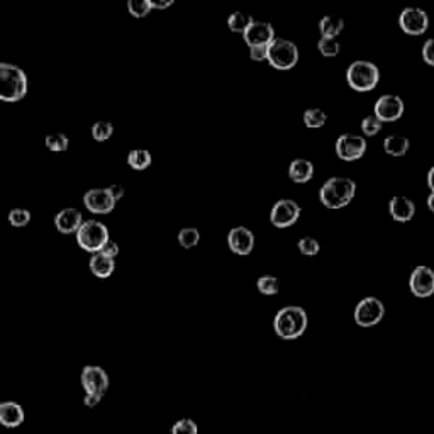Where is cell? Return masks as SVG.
Returning <instances> with one entry per match:
<instances>
[{"instance_id": "obj_1", "label": "cell", "mask_w": 434, "mask_h": 434, "mask_svg": "<svg viewBox=\"0 0 434 434\" xmlns=\"http://www.w3.org/2000/svg\"><path fill=\"white\" fill-rule=\"evenodd\" d=\"M29 80L24 70L12 63L0 61V101L19 102L27 95Z\"/></svg>"}, {"instance_id": "obj_2", "label": "cell", "mask_w": 434, "mask_h": 434, "mask_svg": "<svg viewBox=\"0 0 434 434\" xmlns=\"http://www.w3.org/2000/svg\"><path fill=\"white\" fill-rule=\"evenodd\" d=\"M307 324H309L307 312L298 306L282 307L273 319L275 334L287 341L301 338L306 333Z\"/></svg>"}, {"instance_id": "obj_3", "label": "cell", "mask_w": 434, "mask_h": 434, "mask_svg": "<svg viewBox=\"0 0 434 434\" xmlns=\"http://www.w3.org/2000/svg\"><path fill=\"white\" fill-rule=\"evenodd\" d=\"M356 193V183L346 176H333L326 180L319 190L321 203L328 209H343L353 201Z\"/></svg>"}, {"instance_id": "obj_4", "label": "cell", "mask_w": 434, "mask_h": 434, "mask_svg": "<svg viewBox=\"0 0 434 434\" xmlns=\"http://www.w3.org/2000/svg\"><path fill=\"white\" fill-rule=\"evenodd\" d=\"M380 71L375 63L358 60L353 61L346 70V81L356 92H370L378 85Z\"/></svg>"}, {"instance_id": "obj_5", "label": "cell", "mask_w": 434, "mask_h": 434, "mask_svg": "<svg viewBox=\"0 0 434 434\" xmlns=\"http://www.w3.org/2000/svg\"><path fill=\"white\" fill-rule=\"evenodd\" d=\"M266 61H268L275 70L280 71L292 70L298 61V48L292 43V41L283 38H275L268 44Z\"/></svg>"}, {"instance_id": "obj_6", "label": "cell", "mask_w": 434, "mask_h": 434, "mask_svg": "<svg viewBox=\"0 0 434 434\" xmlns=\"http://www.w3.org/2000/svg\"><path fill=\"white\" fill-rule=\"evenodd\" d=\"M108 229L101 221H84L80 229L76 231V243L81 250L89 253H99L104 244L108 241Z\"/></svg>"}, {"instance_id": "obj_7", "label": "cell", "mask_w": 434, "mask_h": 434, "mask_svg": "<svg viewBox=\"0 0 434 434\" xmlns=\"http://www.w3.org/2000/svg\"><path fill=\"white\" fill-rule=\"evenodd\" d=\"M385 316V306L377 297H365L356 304L353 318L360 328H373Z\"/></svg>"}, {"instance_id": "obj_8", "label": "cell", "mask_w": 434, "mask_h": 434, "mask_svg": "<svg viewBox=\"0 0 434 434\" xmlns=\"http://www.w3.org/2000/svg\"><path fill=\"white\" fill-rule=\"evenodd\" d=\"M298 217H301V206L292 198H280L270 211L271 224L278 229L291 228L297 223Z\"/></svg>"}, {"instance_id": "obj_9", "label": "cell", "mask_w": 434, "mask_h": 434, "mask_svg": "<svg viewBox=\"0 0 434 434\" xmlns=\"http://www.w3.org/2000/svg\"><path fill=\"white\" fill-rule=\"evenodd\" d=\"M80 382L85 393L104 397L108 390V383H111V380H108L106 370L101 368V366L87 365L84 370H81Z\"/></svg>"}, {"instance_id": "obj_10", "label": "cell", "mask_w": 434, "mask_h": 434, "mask_svg": "<svg viewBox=\"0 0 434 434\" xmlns=\"http://www.w3.org/2000/svg\"><path fill=\"white\" fill-rule=\"evenodd\" d=\"M399 26L405 34L420 36L428 31L429 17L419 7H405L399 16Z\"/></svg>"}, {"instance_id": "obj_11", "label": "cell", "mask_w": 434, "mask_h": 434, "mask_svg": "<svg viewBox=\"0 0 434 434\" xmlns=\"http://www.w3.org/2000/svg\"><path fill=\"white\" fill-rule=\"evenodd\" d=\"M366 153V141L363 136L341 134L336 141V155L343 161H356Z\"/></svg>"}, {"instance_id": "obj_12", "label": "cell", "mask_w": 434, "mask_h": 434, "mask_svg": "<svg viewBox=\"0 0 434 434\" xmlns=\"http://www.w3.org/2000/svg\"><path fill=\"white\" fill-rule=\"evenodd\" d=\"M404 111L405 106L400 97H397V95H382L375 104L373 116L383 124V122L399 121L404 116Z\"/></svg>"}, {"instance_id": "obj_13", "label": "cell", "mask_w": 434, "mask_h": 434, "mask_svg": "<svg viewBox=\"0 0 434 434\" xmlns=\"http://www.w3.org/2000/svg\"><path fill=\"white\" fill-rule=\"evenodd\" d=\"M409 288L415 297L428 298L434 293V270L429 266H415L410 273Z\"/></svg>"}, {"instance_id": "obj_14", "label": "cell", "mask_w": 434, "mask_h": 434, "mask_svg": "<svg viewBox=\"0 0 434 434\" xmlns=\"http://www.w3.org/2000/svg\"><path fill=\"white\" fill-rule=\"evenodd\" d=\"M84 203L92 214H108L116 207V201L107 188H90L84 196Z\"/></svg>"}, {"instance_id": "obj_15", "label": "cell", "mask_w": 434, "mask_h": 434, "mask_svg": "<svg viewBox=\"0 0 434 434\" xmlns=\"http://www.w3.org/2000/svg\"><path fill=\"white\" fill-rule=\"evenodd\" d=\"M228 244L233 253H236L239 256H246L255 248V234L244 226H238V228L229 231Z\"/></svg>"}, {"instance_id": "obj_16", "label": "cell", "mask_w": 434, "mask_h": 434, "mask_svg": "<svg viewBox=\"0 0 434 434\" xmlns=\"http://www.w3.org/2000/svg\"><path fill=\"white\" fill-rule=\"evenodd\" d=\"M244 41L250 48L253 46H268L271 41L275 39V29L270 22L255 21L248 27L246 33L243 34Z\"/></svg>"}, {"instance_id": "obj_17", "label": "cell", "mask_w": 434, "mask_h": 434, "mask_svg": "<svg viewBox=\"0 0 434 434\" xmlns=\"http://www.w3.org/2000/svg\"><path fill=\"white\" fill-rule=\"evenodd\" d=\"M81 224H84V216L75 207H66L54 216V228L61 234H76Z\"/></svg>"}, {"instance_id": "obj_18", "label": "cell", "mask_w": 434, "mask_h": 434, "mask_svg": "<svg viewBox=\"0 0 434 434\" xmlns=\"http://www.w3.org/2000/svg\"><path fill=\"white\" fill-rule=\"evenodd\" d=\"M388 212H390L392 219L397 221V223H409L415 214V206L409 197L397 196L388 203Z\"/></svg>"}, {"instance_id": "obj_19", "label": "cell", "mask_w": 434, "mask_h": 434, "mask_svg": "<svg viewBox=\"0 0 434 434\" xmlns=\"http://www.w3.org/2000/svg\"><path fill=\"white\" fill-rule=\"evenodd\" d=\"M24 423V409L17 402H2L0 404V424L4 428L14 429Z\"/></svg>"}, {"instance_id": "obj_20", "label": "cell", "mask_w": 434, "mask_h": 434, "mask_svg": "<svg viewBox=\"0 0 434 434\" xmlns=\"http://www.w3.org/2000/svg\"><path fill=\"white\" fill-rule=\"evenodd\" d=\"M90 271L95 275L97 278H108L116 270V261L114 258H108L102 253H95L90 258Z\"/></svg>"}, {"instance_id": "obj_21", "label": "cell", "mask_w": 434, "mask_h": 434, "mask_svg": "<svg viewBox=\"0 0 434 434\" xmlns=\"http://www.w3.org/2000/svg\"><path fill=\"white\" fill-rule=\"evenodd\" d=\"M312 175H314V165L309 160H304V158H297L288 166V176L296 183L309 182Z\"/></svg>"}, {"instance_id": "obj_22", "label": "cell", "mask_w": 434, "mask_h": 434, "mask_svg": "<svg viewBox=\"0 0 434 434\" xmlns=\"http://www.w3.org/2000/svg\"><path fill=\"white\" fill-rule=\"evenodd\" d=\"M343 27H345V21L341 17L336 16H326L319 21V31L321 38H331L336 39L339 34L343 33Z\"/></svg>"}, {"instance_id": "obj_23", "label": "cell", "mask_w": 434, "mask_h": 434, "mask_svg": "<svg viewBox=\"0 0 434 434\" xmlns=\"http://www.w3.org/2000/svg\"><path fill=\"white\" fill-rule=\"evenodd\" d=\"M409 139L405 138V136H399V134H392L387 136L385 141H383V149H385L387 155L390 156H404L407 151H409Z\"/></svg>"}, {"instance_id": "obj_24", "label": "cell", "mask_w": 434, "mask_h": 434, "mask_svg": "<svg viewBox=\"0 0 434 434\" xmlns=\"http://www.w3.org/2000/svg\"><path fill=\"white\" fill-rule=\"evenodd\" d=\"M151 153L148 149H133V151L128 155V165L133 170L143 171L146 170L149 165H151Z\"/></svg>"}, {"instance_id": "obj_25", "label": "cell", "mask_w": 434, "mask_h": 434, "mask_svg": "<svg viewBox=\"0 0 434 434\" xmlns=\"http://www.w3.org/2000/svg\"><path fill=\"white\" fill-rule=\"evenodd\" d=\"M255 19L250 16V14H244V12H234L231 14L229 19H228V27L233 33H246V29L250 27Z\"/></svg>"}, {"instance_id": "obj_26", "label": "cell", "mask_w": 434, "mask_h": 434, "mask_svg": "<svg viewBox=\"0 0 434 434\" xmlns=\"http://www.w3.org/2000/svg\"><path fill=\"white\" fill-rule=\"evenodd\" d=\"M112 134H114V124H112V122L97 121L92 126V138L95 141H107V139H111Z\"/></svg>"}, {"instance_id": "obj_27", "label": "cell", "mask_w": 434, "mask_h": 434, "mask_svg": "<svg viewBox=\"0 0 434 434\" xmlns=\"http://www.w3.org/2000/svg\"><path fill=\"white\" fill-rule=\"evenodd\" d=\"M326 122H328V116L321 108H309L304 112V124L309 129L323 128Z\"/></svg>"}, {"instance_id": "obj_28", "label": "cell", "mask_w": 434, "mask_h": 434, "mask_svg": "<svg viewBox=\"0 0 434 434\" xmlns=\"http://www.w3.org/2000/svg\"><path fill=\"white\" fill-rule=\"evenodd\" d=\"M198 241H201V233H198V229H196V228L180 229L178 243H180V246L185 248V250L196 248Z\"/></svg>"}, {"instance_id": "obj_29", "label": "cell", "mask_w": 434, "mask_h": 434, "mask_svg": "<svg viewBox=\"0 0 434 434\" xmlns=\"http://www.w3.org/2000/svg\"><path fill=\"white\" fill-rule=\"evenodd\" d=\"M68 146H70V139H68L66 134L63 133H54L46 136V148L53 153H61L66 151Z\"/></svg>"}, {"instance_id": "obj_30", "label": "cell", "mask_w": 434, "mask_h": 434, "mask_svg": "<svg viewBox=\"0 0 434 434\" xmlns=\"http://www.w3.org/2000/svg\"><path fill=\"white\" fill-rule=\"evenodd\" d=\"M256 287L260 293H263V296H275V293H278L280 288V282L277 277H271V275H263V277L258 278Z\"/></svg>"}, {"instance_id": "obj_31", "label": "cell", "mask_w": 434, "mask_h": 434, "mask_svg": "<svg viewBox=\"0 0 434 434\" xmlns=\"http://www.w3.org/2000/svg\"><path fill=\"white\" fill-rule=\"evenodd\" d=\"M128 11L133 17L143 19V17H146L151 12V4H149V0H129Z\"/></svg>"}, {"instance_id": "obj_32", "label": "cell", "mask_w": 434, "mask_h": 434, "mask_svg": "<svg viewBox=\"0 0 434 434\" xmlns=\"http://www.w3.org/2000/svg\"><path fill=\"white\" fill-rule=\"evenodd\" d=\"M318 49L324 58H334L339 54V49H341V46H339V43L336 39L321 38L318 43Z\"/></svg>"}, {"instance_id": "obj_33", "label": "cell", "mask_w": 434, "mask_h": 434, "mask_svg": "<svg viewBox=\"0 0 434 434\" xmlns=\"http://www.w3.org/2000/svg\"><path fill=\"white\" fill-rule=\"evenodd\" d=\"M7 219L14 228H24L31 223V212L27 209H12L9 212Z\"/></svg>"}, {"instance_id": "obj_34", "label": "cell", "mask_w": 434, "mask_h": 434, "mask_svg": "<svg viewBox=\"0 0 434 434\" xmlns=\"http://www.w3.org/2000/svg\"><path fill=\"white\" fill-rule=\"evenodd\" d=\"M297 246H298V251L306 256H316L321 251V244L318 239H314V238L298 239Z\"/></svg>"}, {"instance_id": "obj_35", "label": "cell", "mask_w": 434, "mask_h": 434, "mask_svg": "<svg viewBox=\"0 0 434 434\" xmlns=\"http://www.w3.org/2000/svg\"><path fill=\"white\" fill-rule=\"evenodd\" d=\"M171 434H198V426L192 419H180L171 428Z\"/></svg>"}, {"instance_id": "obj_36", "label": "cell", "mask_w": 434, "mask_h": 434, "mask_svg": "<svg viewBox=\"0 0 434 434\" xmlns=\"http://www.w3.org/2000/svg\"><path fill=\"white\" fill-rule=\"evenodd\" d=\"M382 122H380L377 117L373 114L366 116L363 121H361V131H363L365 136H377L380 131H382Z\"/></svg>"}, {"instance_id": "obj_37", "label": "cell", "mask_w": 434, "mask_h": 434, "mask_svg": "<svg viewBox=\"0 0 434 434\" xmlns=\"http://www.w3.org/2000/svg\"><path fill=\"white\" fill-rule=\"evenodd\" d=\"M423 60L428 63L429 66H434V38L428 39L423 46Z\"/></svg>"}, {"instance_id": "obj_38", "label": "cell", "mask_w": 434, "mask_h": 434, "mask_svg": "<svg viewBox=\"0 0 434 434\" xmlns=\"http://www.w3.org/2000/svg\"><path fill=\"white\" fill-rule=\"evenodd\" d=\"M99 253H102V255H106L108 258H116L117 255H119V244H117L116 241H112V239H108Z\"/></svg>"}, {"instance_id": "obj_39", "label": "cell", "mask_w": 434, "mask_h": 434, "mask_svg": "<svg viewBox=\"0 0 434 434\" xmlns=\"http://www.w3.org/2000/svg\"><path fill=\"white\" fill-rule=\"evenodd\" d=\"M266 53H268V46H253V48H250V58L253 61L266 60Z\"/></svg>"}, {"instance_id": "obj_40", "label": "cell", "mask_w": 434, "mask_h": 434, "mask_svg": "<svg viewBox=\"0 0 434 434\" xmlns=\"http://www.w3.org/2000/svg\"><path fill=\"white\" fill-rule=\"evenodd\" d=\"M107 190H108V193H111L112 198H114L116 202L121 201V198L124 197V193H126V190H124V187H122V185H111V187H108Z\"/></svg>"}, {"instance_id": "obj_41", "label": "cell", "mask_w": 434, "mask_h": 434, "mask_svg": "<svg viewBox=\"0 0 434 434\" xmlns=\"http://www.w3.org/2000/svg\"><path fill=\"white\" fill-rule=\"evenodd\" d=\"M102 397H97V395H90V393H85L84 397V404L87 407H95L97 404H101Z\"/></svg>"}, {"instance_id": "obj_42", "label": "cell", "mask_w": 434, "mask_h": 434, "mask_svg": "<svg viewBox=\"0 0 434 434\" xmlns=\"http://www.w3.org/2000/svg\"><path fill=\"white\" fill-rule=\"evenodd\" d=\"M149 4H151V9H166V7H170L171 4V0H165V2H158V0H149Z\"/></svg>"}, {"instance_id": "obj_43", "label": "cell", "mask_w": 434, "mask_h": 434, "mask_svg": "<svg viewBox=\"0 0 434 434\" xmlns=\"http://www.w3.org/2000/svg\"><path fill=\"white\" fill-rule=\"evenodd\" d=\"M428 187L431 188V192H434V166L428 171Z\"/></svg>"}, {"instance_id": "obj_44", "label": "cell", "mask_w": 434, "mask_h": 434, "mask_svg": "<svg viewBox=\"0 0 434 434\" xmlns=\"http://www.w3.org/2000/svg\"><path fill=\"white\" fill-rule=\"evenodd\" d=\"M426 203H428V209L431 211L433 214H434V192L429 193V197H428V202H426Z\"/></svg>"}]
</instances>
